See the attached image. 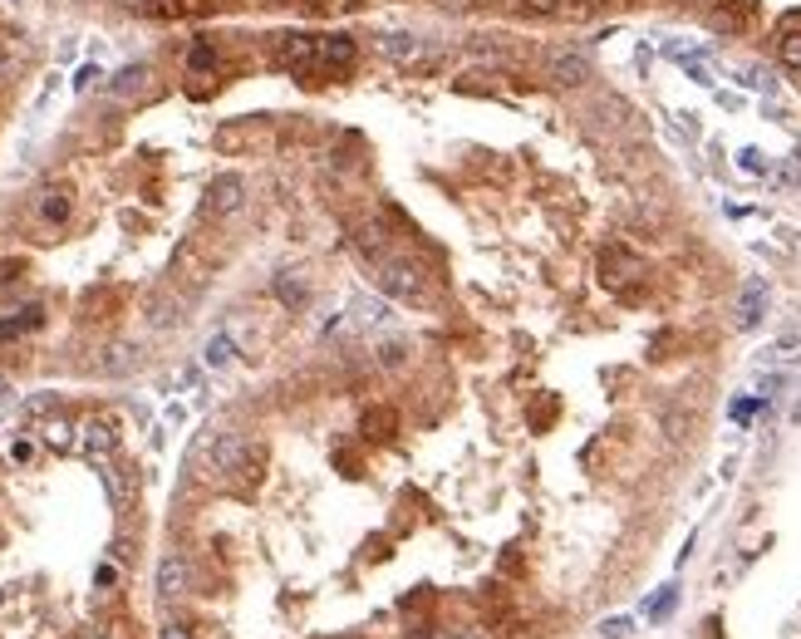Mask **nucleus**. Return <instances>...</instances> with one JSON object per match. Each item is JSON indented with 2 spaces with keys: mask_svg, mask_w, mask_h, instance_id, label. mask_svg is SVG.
Here are the masks:
<instances>
[{
  "mask_svg": "<svg viewBox=\"0 0 801 639\" xmlns=\"http://www.w3.org/2000/svg\"><path fill=\"white\" fill-rule=\"evenodd\" d=\"M374 286H379V295H389V300H423L428 295V276H423V266H413V261H403V256H384L379 266H374Z\"/></svg>",
  "mask_w": 801,
  "mask_h": 639,
  "instance_id": "nucleus-1",
  "label": "nucleus"
},
{
  "mask_svg": "<svg viewBox=\"0 0 801 639\" xmlns=\"http://www.w3.org/2000/svg\"><path fill=\"white\" fill-rule=\"evenodd\" d=\"M276 64L281 69H290L295 79H310V74H320V35H281L276 40Z\"/></svg>",
  "mask_w": 801,
  "mask_h": 639,
  "instance_id": "nucleus-2",
  "label": "nucleus"
},
{
  "mask_svg": "<svg viewBox=\"0 0 801 639\" xmlns=\"http://www.w3.org/2000/svg\"><path fill=\"white\" fill-rule=\"evenodd\" d=\"M379 55L403 64V69H413V64H428V59L438 55V45L428 35H413V30H384L379 35Z\"/></svg>",
  "mask_w": 801,
  "mask_h": 639,
  "instance_id": "nucleus-3",
  "label": "nucleus"
},
{
  "mask_svg": "<svg viewBox=\"0 0 801 639\" xmlns=\"http://www.w3.org/2000/svg\"><path fill=\"white\" fill-rule=\"evenodd\" d=\"M89 463L99 467V463H109L118 453V423L114 418H89L84 428H79V443H74Z\"/></svg>",
  "mask_w": 801,
  "mask_h": 639,
  "instance_id": "nucleus-4",
  "label": "nucleus"
},
{
  "mask_svg": "<svg viewBox=\"0 0 801 639\" xmlns=\"http://www.w3.org/2000/svg\"><path fill=\"white\" fill-rule=\"evenodd\" d=\"M207 463H212L217 477L246 472V467H251V443H246L241 433H217V438H212V458H207Z\"/></svg>",
  "mask_w": 801,
  "mask_h": 639,
  "instance_id": "nucleus-5",
  "label": "nucleus"
},
{
  "mask_svg": "<svg viewBox=\"0 0 801 639\" xmlns=\"http://www.w3.org/2000/svg\"><path fill=\"white\" fill-rule=\"evenodd\" d=\"M241 202H246V182L236 173H222L207 182V212H212V217H231Z\"/></svg>",
  "mask_w": 801,
  "mask_h": 639,
  "instance_id": "nucleus-6",
  "label": "nucleus"
},
{
  "mask_svg": "<svg viewBox=\"0 0 801 639\" xmlns=\"http://www.w3.org/2000/svg\"><path fill=\"white\" fill-rule=\"evenodd\" d=\"M187 590H192V566H187L182 551H168V556L158 561V595H163V600H177V595H187Z\"/></svg>",
  "mask_w": 801,
  "mask_h": 639,
  "instance_id": "nucleus-7",
  "label": "nucleus"
},
{
  "mask_svg": "<svg viewBox=\"0 0 801 639\" xmlns=\"http://www.w3.org/2000/svg\"><path fill=\"white\" fill-rule=\"evenodd\" d=\"M359 59V45L349 35H320V74H349Z\"/></svg>",
  "mask_w": 801,
  "mask_h": 639,
  "instance_id": "nucleus-8",
  "label": "nucleus"
},
{
  "mask_svg": "<svg viewBox=\"0 0 801 639\" xmlns=\"http://www.w3.org/2000/svg\"><path fill=\"white\" fill-rule=\"evenodd\" d=\"M767 300H772L767 281H762V276H752V281L743 286V295H738V330H757V325H762Z\"/></svg>",
  "mask_w": 801,
  "mask_h": 639,
  "instance_id": "nucleus-9",
  "label": "nucleus"
},
{
  "mask_svg": "<svg viewBox=\"0 0 801 639\" xmlns=\"http://www.w3.org/2000/svg\"><path fill=\"white\" fill-rule=\"evenodd\" d=\"M546 74L571 89V84H585V79H590V59L575 55V50H556V55H546Z\"/></svg>",
  "mask_w": 801,
  "mask_h": 639,
  "instance_id": "nucleus-10",
  "label": "nucleus"
},
{
  "mask_svg": "<svg viewBox=\"0 0 801 639\" xmlns=\"http://www.w3.org/2000/svg\"><path fill=\"white\" fill-rule=\"evenodd\" d=\"M630 276H639V261H634L630 251H620V246H605L600 251V281L605 286H625Z\"/></svg>",
  "mask_w": 801,
  "mask_h": 639,
  "instance_id": "nucleus-11",
  "label": "nucleus"
},
{
  "mask_svg": "<svg viewBox=\"0 0 801 639\" xmlns=\"http://www.w3.org/2000/svg\"><path fill=\"white\" fill-rule=\"evenodd\" d=\"M757 15V0H723L708 20H713V30H723V35H738V30H747V20Z\"/></svg>",
  "mask_w": 801,
  "mask_h": 639,
  "instance_id": "nucleus-12",
  "label": "nucleus"
},
{
  "mask_svg": "<svg viewBox=\"0 0 801 639\" xmlns=\"http://www.w3.org/2000/svg\"><path fill=\"white\" fill-rule=\"evenodd\" d=\"M35 428H40V443H45V448H55V453H69V448L79 443V428H74V423H69L64 413H50V418H40Z\"/></svg>",
  "mask_w": 801,
  "mask_h": 639,
  "instance_id": "nucleus-13",
  "label": "nucleus"
},
{
  "mask_svg": "<svg viewBox=\"0 0 801 639\" xmlns=\"http://www.w3.org/2000/svg\"><path fill=\"white\" fill-rule=\"evenodd\" d=\"M99 477H104V492H109V502L123 512V507H128V467H118L114 458H109V463H99Z\"/></svg>",
  "mask_w": 801,
  "mask_h": 639,
  "instance_id": "nucleus-14",
  "label": "nucleus"
},
{
  "mask_svg": "<svg viewBox=\"0 0 801 639\" xmlns=\"http://www.w3.org/2000/svg\"><path fill=\"white\" fill-rule=\"evenodd\" d=\"M114 89V99H133V94H143L148 89V64H128V69H118V79L109 84Z\"/></svg>",
  "mask_w": 801,
  "mask_h": 639,
  "instance_id": "nucleus-15",
  "label": "nucleus"
},
{
  "mask_svg": "<svg viewBox=\"0 0 801 639\" xmlns=\"http://www.w3.org/2000/svg\"><path fill=\"white\" fill-rule=\"evenodd\" d=\"M271 291H276V300H281V305H290V310H300V305L310 300V286H305V281H295L290 271L271 281Z\"/></svg>",
  "mask_w": 801,
  "mask_h": 639,
  "instance_id": "nucleus-16",
  "label": "nucleus"
},
{
  "mask_svg": "<svg viewBox=\"0 0 801 639\" xmlns=\"http://www.w3.org/2000/svg\"><path fill=\"white\" fill-rule=\"evenodd\" d=\"M40 320H45V310L30 305V310H20V320H0V340H15V335H25V330H40Z\"/></svg>",
  "mask_w": 801,
  "mask_h": 639,
  "instance_id": "nucleus-17",
  "label": "nucleus"
},
{
  "mask_svg": "<svg viewBox=\"0 0 801 639\" xmlns=\"http://www.w3.org/2000/svg\"><path fill=\"white\" fill-rule=\"evenodd\" d=\"M40 217H45V222H55V227L69 217V192H64V187H50V192L40 197Z\"/></svg>",
  "mask_w": 801,
  "mask_h": 639,
  "instance_id": "nucleus-18",
  "label": "nucleus"
},
{
  "mask_svg": "<svg viewBox=\"0 0 801 639\" xmlns=\"http://www.w3.org/2000/svg\"><path fill=\"white\" fill-rule=\"evenodd\" d=\"M202 359H207L212 369H227L231 359H236V345H231V335H212V340H207V349H202Z\"/></svg>",
  "mask_w": 801,
  "mask_h": 639,
  "instance_id": "nucleus-19",
  "label": "nucleus"
},
{
  "mask_svg": "<svg viewBox=\"0 0 801 639\" xmlns=\"http://www.w3.org/2000/svg\"><path fill=\"white\" fill-rule=\"evenodd\" d=\"M128 369H138V354L128 345H114L109 349V359H104V374H128Z\"/></svg>",
  "mask_w": 801,
  "mask_h": 639,
  "instance_id": "nucleus-20",
  "label": "nucleus"
},
{
  "mask_svg": "<svg viewBox=\"0 0 801 639\" xmlns=\"http://www.w3.org/2000/svg\"><path fill=\"white\" fill-rule=\"evenodd\" d=\"M674 605H679V585H664V590H659V600H649V615H654V620H669V615H674Z\"/></svg>",
  "mask_w": 801,
  "mask_h": 639,
  "instance_id": "nucleus-21",
  "label": "nucleus"
},
{
  "mask_svg": "<svg viewBox=\"0 0 801 639\" xmlns=\"http://www.w3.org/2000/svg\"><path fill=\"white\" fill-rule=\"evenodd\" d=\"M30 423H40V418H50L55 413V394H35V399H25V408H20Z\"/></svg>",
  "mask_w": 801,
  "mask_h": 639,
  "instance_id": "nucleus-22",
  "label": "nucleus"
},
{
  "mask_svg": "<svg viewBox=\"0 0 801 639\" xmlns=\"http://www.w3.org/2000/svg\"><path fill=\"white\" fill-rule=\"evenodd\" d=\"M797 349H801V335H782L777 345L762 349V359H797Z\"/></svg>",
  "mask_w": 801,
  "mask_h": 639,
  "instance_id": "nucleus-23",
  "label": "nucleus"
},
{
  "mask_svg": "<svg viewBox=\"0 0 801 639\" xmlns=\"http://www.w3.org/2000/svg\"><path fill=\"white\" fill-rule=\"evenodd\" d=\"M777 55H782V64H792V69H801V35H792V30H782V45H777Z\"/></svg>",
  "mask_w": 801,
  "mask_h": 639,
  "instance_id": "nucleus-24",
  "label": "nucleus"
},
{
  "mask_svg": "<svg viewBox=\"0 0 801 639\" xmlns=\"http://www.w3.org/2000/svg\"><path fill=\"white\" fill-rule=\"evenodd\" d=\"M743 84H747V89H757V94H772V89H777V79H772L767 69H757V64H752V69H743Z\"/></svg>",
  "mask_w": 801,
  "mask_h": 639,
  "instance_id": "nucleus-25",
  "label": "nucleus"
},
{
  "mask_svg": "<svg viewBox=\"0 0 801 639\" xmlns=\"http://www.w3.org/2000/svg\"><path fill=\"white\" fill-rule=\"evenodd\" d=\"M600 635H605V639H630L634 635V620H630V615H615V620H605V625H600Z\"/></svg>",
  "mask_w": 801,
  "mask_h": 639,
  "instance_id": "nucleus-26",
  "label": "nucleus"
},
{
  "mask_svg": "<svg viewBox=\"0 0 801 639\" xmlns=\"http://www.w3.org/2000/svg\"><path fill=\"white\" fill-rule=\"evenodd\" d=\"M10 463H15V467H30V463H35V443H30V438L10 443Z\"/></svg>",
  "mask_w": 801,
  "mask_h": 639,
  "instance_id": "nucleus-27",
  "label": "nucleus"
},
{
  "mask_svg": "<svg viewBox=\"0 0 801 639\" xmlns=\"http://www.w3.org/2000/svg\"><path fill=\"white\" fill-rule=\"evenodd\" d=\"M738 168H743V173H767V158H762L757 148H743V153H738Z\"/></svg>",
  "mask_w": 801,
  "mask_h": 639,
  "instance_id": "nucleus-28",
  "label": "nucleus"
},
{
  "mask_svg": "<svg viewBox=\"0 0 801 639\" xmlns=\"http://www.w3.org/2000/svg\"><path fill=\"white\" fill-rule=\"evenodd\" d=\"M782 182H787V187H801V143L792 148V158H787V168H782Z\"/></svg>",
  "mask_w": 801,
  "mask_h": 639,
  "instance_id": "nucleus-29",
  "label": "nucleus"
},
{
  "mask_svg": "<svg viewBox=\"0 0 801 639\" xmlns=\"http://www.w3.org/2000/svg\"><path fill=\"white\" fill-rule=\"evenodd\" d=\"M212 59H217V55H212V45H192L187 64H192V69H212Z\"/></svg>",
  "mask_w": 801,
  "mask_h": 639,
  "instance_id": "nucleus-30",
  "label": "nucleus"
},
{
  "mask_svg": "<svg viewBox=\"0 0 801 639\" xmlns=\"http://www.w3.org/2000/svg\"><path fill=\"white\" fill-rule=\"evenodd\" d=\"M757 408H762V399H738V404H733V418H738V423H752Z\"/></svg>",
  "mask_w": 801,
  "mask_h": 639,
  "instance_id": "nucleus-31",
  "label": "nucleus"
},
{
  "mask_svg": "<svg viewBox=\"0 0 801 639\" xmlns=\"http://www.w3.org/2000/svg\"><path fill=\"white\" fill-rule=\"evenodd\" d=\"M94 79H99V64H84V69H79V74H74V89H79V94H84V89H89V84H94Z\"/></svg>",
  "mask_w": 801,
  "mask_h": 639,
  "instance_id": "nucleus-32",
  "label": "nucleus"
},
{
  "mask_svg": "<svg viewBox=\"0 0 801 639\" xmlns=\"http://www.w3.org/2000/svg\"><path fill=\"white\" fill-rule=\"evenodd\" d=\"M521 5H526V10H541V15H556L566 0H521Z\"/></svg>",
  "mask_w": 801,
  "mask_h": 639,
  "instance_id": "nucleus-33",
  "label": "nucleus"
},
{
  "mask_svg": "<svg viewBox=\"0 0 801 639\" xmlns=\"http://www.w3.org/2000/svg\"><path fill=\"white\" fill-rule=\"evenodd\" d=\"M94 581H99V585H114L118 581V566H114V561H104V566L94 571Z\"/></svg>",
  "mask_w": 801,
  "mask_h": 639,
  "instance_id": "nucleus-34",
  "label": "nucleus"
},
{
  "mask_svg": "<svg viewBox=\"0 0 801 639\" xmlns=\"http://www.w3.org/2000/svg\"><path fill=\"white\" fill-rule=\"evenodd\" d=\"M438 5H443V10H458V15H462V10H472L477 0H438Z\"/></svg>",
  "mask_w": 801,
  "mask_h": 639,
  "instance_id": "nucleus-35",
  "label": "nucleus"
},
{
  "mask_svg": "<svg viewBox=\"0 0 801 639\" xmlns=\"http://www.w3.org/2000/svg\"><path fill=\"white\" fill-rule=\"evenodd\" d=\"M163 639H192V635H187L182 625H168V630H163Z\"/></svg>",
  "mask_w": 801,
  "mask_h": 639,
  "instance_id": "nucleus-36",
  "label": "nucleus"
},
{
  "mask_svg": "<svg viewBox=\"0 0 801 639\" xmlns=\"http://www.w3.org/2000/svg\"><path fill=\"white\" fill-rule=\"evenodd\" d=\"M118 5H128V10H143V5H153V0H118Z\"/></svg>",
  "mask_w": 801,
  "mask_h": 639,
  "instance_id": "nucleus-37",
  "label": "nucleus"
},
{
  "mask_svg": "<svg viewBox=\"0 0 801 639\" xmlns=\"http://www.w3.org/2000/svg\"><path fill=\"white\" fill-rule=\"evenodd\" d=\"M0 79H5V59H0Z\"/></svg>",
  "mask_w": 801,
  "mask_h": 639,
  "instance_id": "nucleus-38",
  "label": "nucleus"
},
{
  "mask_svg": "<svg viewBox=\"0 0 801 639\" xmlns=\"http://www.w3.org/2000/svg\"><path fill=\"white\" fill-rule=\"evenodd\" d=\"M448 639H467V635H448Z\"/></svg>",
  "mask_w": 801,
  "mask_h": 639,
  "instance_id": "nucleus-39",
  "label": "nucleus"
},
{
  "mask_svg": "<svg viewBox=\"0 0 801 639\" xmlns=\"http://www.w3.org/2000/svg\"><path fill=\"white\" fill-rule=\"evenodd\" d=\"M305 5H320V0H305Z\"/></svg>",
  "mask_w": 801,
  "mask_h": 639,
  "instance_id": "nucleus-40",
  "label": "nucleus"
},
{
  "mask_svg": "<svg viewBox=\"0 0 801 639\" xmlns=\"http://www.w3.org/2000/svg\"><path fill=\"white\" fill-rule=\"evenodd\" d=\"M585 5H600V0H585Z\"/></svg>",
  "mask_w": 801,
  "mask_h": 639,
  "instance_id": "nucleus-41",
  "label": "nucleus"
},
{
  "mask_svg": "<svg viewBox=\"0 0 801 639\" xmlns=\"http://www.w3.org/2000/svg\"><path fill=\"white\" fill-rule=\"evenodd\" d=\"M0 600H5V595H0Z\"/></svg>",
  "mask_w": 801,
  "mask_h": 639,
  "instance_id": "nucleus-42",
  "label": "nucleus"
},
{
  "mask_svg": "<svg viewBox=\"0 0 801 639\" xmlns=\"http://www.w3.org/2000/svg\"><path fill=\"white\" fill-rule=\"evenodd\" d=\"M89 639H94V635H89Z\"/></svg>",
  "mask_w": 801,
  "mask_h": 639,
  "instance_id": "nucleus-43",
  "label": "nucleus"
}]
</instances>
